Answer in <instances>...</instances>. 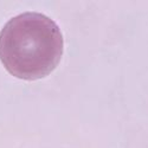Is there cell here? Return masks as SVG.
<instances>
[{"label": "cell", "instance_id": "obj_1", "mask_svg": "<svg viewBox=\"0 0 148 148\" xmlns=\"http://www.w3.org/2000/svg\"><path fill=\"white\" fill-rule=\"evenodd\" d=\"M64 40L57 24L38 12L11 18L0 31V60L16 78L40 79L58 66Z\"/></svg>", "mask_w": 148, "mask_h": 148}]
</instances>
